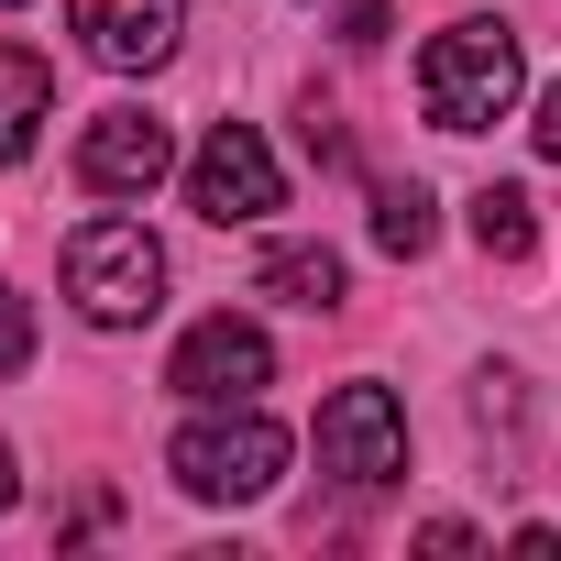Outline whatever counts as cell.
<instances>
[{
	"label": "cell",
	"instance_id": "1",
	"mask_svg": "<svg viewBox=\"0 0 561 561\" xmlns=\"http://www.w3.org/2000/svg\"><path fill=\"white\" fill-rule=\"evenodd\" d=\"M517 89H528V56H517L506 23H451L419 56V100H430L440 133H495L517 111Z\"/></svg>",
	"mask_w": 561,
	"mask_h": 561
},
{
	"label": "cell",
	"instance_id": "2",
	"mask_svg": "<svg viewBox=\"0 0 561 561\" xmlns=\"http://www.w3.org/2000/svg\"><path fill=\"white\" fill-rule=\"evenodd\" d=\"M67 298H78V320H100V331L154 320V309H165V242H154L144 220H78V231H67Z\"/></svg>",
	"mask_w": 561,
	"mask_h": 561
},
{
	"label": "cell",
	"instance_id": "3",
	"mask_svg": "<svg viewBox=\"0 0 561 561\" xmlns=\"http://www.w3.org/2000/svg\"><path fill=\"white\" fill-rule=\"evenodd\" d=\"M165 462H176V484H187L198 506H253V495H275V473H287V430L253 419V408H231V419H187Z\"/></svg>",
	"mask_w": 561,
	"mask_h": 561
},
{
	"label": "cell",
	"instance_id": "4",
	"mask_svg": "<svg viewBox=\"0 0 561 561\" xmlns=\"http://www.w3.org/2000/svg\"><path fill=\"white\" fill-rule=\"evenodd\" d=\"M187 209H198L209 231L287 209V176H275V154H264V133H253V122H209V144L187 154Z\"/></svg>",
	"mask_w": 561,
	"mask_h": 561
},
{
	"label": "cell",
	"instance_id": "5",
	"mask_svg": "<svg viewBox=\"0 0 561 561\" xmlns=\"http://www.w3.org/2000/svg\"><path fill=\"white\" fill-rule=\"evenodd\" d=\"M309 440H320V473H342L353 495H375V484L408 473V408H397L386 386H342Z\"/></svg>",
	"mask_w": 561,
	"mask_h": 561
},
{
	"label": "cell",
	"instance_id": "6",
	"mask_svg": "<svg viewBox=\"0 0 561 561\" xmlns=\"http://www.w3.org/2000/svg\"><path fill=\"white\" fill-rule=\"evenodd\" d=\"M275 375V342L253 331V320H198L187 342H176V364H165V386L176 397H198V408H253V386Z\"/></svg>",
	"mask_w": 561,
	"mask_h": 561
},
{
	"label": "cell",
	"instance_id": "7",
	"mask_svg": "<svg viewBox=\"0 0 561 561\" xmlns=\"http://www.w3.org/2000/svg\"><path fill=\"white\" fill-rule=\"evenodd\" d=\"M67 34L100 56V67H165L176 34H187V0H67Z\"/></svg>",
	"mask_w": 561,
	"mask_h": 561
},
{
	"label": "cell",
	"instance_id": "8",
	"mask_svg": "<svg viewBox=\"0 0 561 561\" xmlns=\"http://www.w3.org/2000/svg\"><path fill=\"white\" fill-rule=\"evenodd\" d=\"M165 165H176V133L154 111H100L78 133V187H100V198H144Z\"/></svg>",
	"mask_w": 561,
	"mask_h": 561
},
{
	"label": "cell",
	"instance_id": "9",
	"mask_svg": "<svg viewBox=\"0 0 561 561\" xmlns=\"http://www.w3.org/2000/svg\"><path fill=\"white\" fill-rule=\"evenodd\" d=\"M45 111H56V78H45V56H34V45H0V165H23V154H34Z\"/></svg>",
	"mask_w": 561,
	"mask_h": 561
},
{
	"label": "cell",
	"instance_id": "10",
	"mask_svg": "<svg viewBox=\"0 0 561 561\" xmlns=\"http://www.w3.org/2000/svg\"><path fill=\"white\" fill-rule=\"evenodd\" d=\"M253 287L287 298V309H342V253H331V242H275V253L253 264Z\"/></svg>",
	"mask_w": 561,
	"mask_h": 561
},
{
	"label": "cell",
	"instance_id": "11",
	"mask_svg": "<svg viewBox=\"0 0 561 561\" xmlns=\"http://www.w3.org/2000/svg\"><path fill=\"white\" fill-rule=\"evenodd\" d=\"M473 242H484L495 264H528V253H539V209H528V187H506V176L473 187Z\"/></svg>",
	"mask_w": 561,
	"mask_h": 561
},
{
	"label": "cell",
	"instance_id": "12",
	"mask_svg": "<svg viewBox=\"0 0 561 561\" xmlns=\"http://www.w3.org/2000/svg\"><path fill=\"white\" fill-rule=\"evenodd\" d=\"M430 231H440V220H430V187H419V176H386V187H375V242H386V253H430Z\"/></svg>",
	"mask_w": 561,
	"mask_h": 561
},
{
	"label": "cell",
	"instance_id": "13",
	"mask_svg": "<svg viewBox=\"0 0 561 561\" xmlns=\"http://www.w3.org/2000/svg\"><path fill=\"white\" fill-rule=\"evenodd\" d=\"M23 364H34V298H23V287H0V386H12Z\"/></svg>",
	"mask_w": 561,
	"mask_h": 561
},
{
	"label": "cell",
	"instance_id": "14",
	"mask_svg": "<svg viewBox=\"0 0 561 561\" xmlns=\"http://www.w3.org/2000/svg\"><path fill=\"white\" fill-rule=\"evenodd\" d=\"M386 23H397V0H353V12H342V45H386Z\"/></svg>",
	"mask_w": 561,
	"mask_h": 561
},
{
	"label": "cell",
	"instance_id": "15",
	"mask_svg": "<svg viewBox=\"0 0 561 561\" xmlns=\"http://www.w3.org/2000/svg\"><path fill=\"white\" fill-rule=\"evenodd\" d=\"M539 154L561 165V78H550V100H539Z\"/></svg>",
	"mask_w": 561,
	"mask_h": 561
},
{
	"label": "cell",
	"instance_id": "16",
	"mask_svg": "<svg viewBox=\"0 0 561 561\" xmlns=\"http://www.w3.org/2000/svg\"><path fill=\"white\" fill-rule=\"evenodd\" d=\"M12 495H23V473H12V451H0V517H12Z\"/></svg>",
	"mask_w": 561,
	"mask_h": 561
},
{
	"label": "cell",
	"instance_id": "17",
	"mask_svg": "<svg viewBox=\"0 0 561 561\" xmlns=\"http://www.w3.org/2000/svg\"><path fill=\"white\" fill-rule=\"evenodd\" d=\"M0 12H23V0H0Z\"/></svg>",
	"mask_w": 561,
	"mask_h": 561
}]
</instances>
